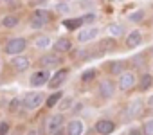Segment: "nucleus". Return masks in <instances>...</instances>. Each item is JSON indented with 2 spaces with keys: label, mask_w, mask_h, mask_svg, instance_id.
Listing matches in <instances>:
<instances>
[{
  "label": "nucleus",
  "mask_w": 153,
  "mask_h": 135,
  "mask_svg": "<svg viewBox=\"0 0 153 135\" xmlns=\"http://www.w3.org/2000/svg\"><path fill=\"white\" fill-rule=\"evenodd\" d=\"M96 130H97L101 135H108V133H112V131L115 130V124H114L112 121H108V119H101V121L96 122Z\"/></svg>",
  "instance_id": "nucleus-7"
},
{
  "label": "nucleus",
  "mask_w": 153,
  "mask_h": 135,
  "mask_svg": "<svg viewBox=\"0 0 153 135\" xmlns=\"http://www.w3.org/2000/svg\"><path fill=\"white\" fill-rule=\"evenodd\" d=\"M67 76H68V70H67V69H61V70H58V72L54 74V78H52V79H49V83H47V85H49L51 88H56V87H59V85L65 81V78H67Z\"/></svg>",
  "instance_id": "nucleus-8"
},
{
  "label": "nucleus",
  "mask_w": 153,
  "mask_h": 135,
  "mask_svg": "<svg viewBox=\"0 0 153 135\" xmlns=\"http://www.w3.org/2000/svg\"><path fill=\"white\" fill-rule=\"evenodd\" d=\"M133 85H135V76H133V72H123L121 78H119V88H121L123 92H126V90H130Z\"/></svg>",
  "instance_id": "nucleus-3"
},
{
  "label": "nucleus",
  "mask_w": 153,
  "mask_h": 135,
  "mask_svg": "<svg viewBox=\"0 0 153 135\" xmlns=\"http://www.w3.org/2000/svg\"><path fill=\"white\" fill-rule=\"evenodd\" d=\"M97 34H99V31H97L96 27H90V29H83V31L78 34V40H79L81 43H85V42H90V40H94Z\"/></svg>",
  "instance_id": "nucleus-9"
},
{
  "label": "nucleus",
  "mask_w": 153,
  "mask_h": 135,
  "mask_svg": "<svg viewBox=\"0 0 153 135\" xmlns=\"http://www.w3.org/2000/svg\"><path fill=\"white\" fill-rule=\"evenodd\" d=\"M18 105H20V101H18V99H13V101H11V105H9V110H11V112H16Z\"/></svg>",
  "instance_id": "nucleus-30"
},
{
  "label": "nucleus",
  "mask_w": 153,
  "mask_h": 135,
  "mask_svg": "<svg viewBox=\"0 0 153 135\" xmlns=\"http://www.w3.org/2000/svg\"><path fill=\"white\" fill-rule=\"evenodd\" d=\"M81 18H83V24H92V22L96 20L94 15H87V16H81Z\"/></svg>",
  "instance_id": "nucleus-29"
},
{
  "label": "nucleus",
  "mask_w": 153,
  "mask_h": 135,
  "mask_svg": "<svg viewBox=\"0 0 153 135\" xmlns=\"http://www.w3.org/2000/svg\"><path fill=\"white\" fill-rule=\"evenodd\" d=\"M140 42H142V34H140V31H131V33L128 34V38H126V45H128L130 49L140 45Z\"/></svg>",
  "instance_id": "nucleus-11"
},
{
  "label": "nucleus",
  "mask_w": 153,
  "mask_h": 135,
  "mask_svg": "<svg viewBox=\"0 0 153 135\" xmlns=\"http://www.w3.org/2000/svg\"><path fill=\"white\" fill-rule=\"evenodd\" d=\"M99 49H101V52H108V50H114L115 49V40L110 36V38H105V40H101L99 42Z\"/></svg>",
  "instance_id": "nucleus-16"
},
{
  "label": "nucleus",
  "mask_w": 153,
  "mask_h": 135,
  "mask_svg": "<svg viewBox=\"0 0 153 135\" xmlns=\"http://www.w3.org/2000/svg\"><path fill=\"white\" fill-rule=\"evenodd\" d=\"M123 69H124L123 61H114V65L110 67V72L112 74H123Z\"/></svg>",
  "instance_id": "nucleus-24"
},
{
  "label": "nucleus",
  "mask_w": 153,
  "mask_h": 135,
  "mask_svg": "<svg viewBox=\"0 0 153 135\" xmlns=\"http://www.w3.org/2000/svg\"><path fill=\"white\" fill-rule=\"evenodd\" d=\"M29 59L25 58V56H15L13 58V67L18 70V72H24V70H27L29 69Z\"/></svg>",
  "instance_id": "nucleus-10"
},
{
  "label": "nucleus",
  "mask_w": 153,
  "mask_h": 135,
  "mask_svg": "<svg viewBox=\"0 0 153 135\" xmlns=\"http://www.w3.org/2000/svg\"><path fill=\"white\" fill-rule=\"evenodd\" d=\"M99 94H101V97L110 99V97L115 94V85H114L110 79H103V81L99 83Z\"/></svg>",
  "instance_id": "nucleus-4"
},
{
  "label": "nucleus",
  "mask_w": 153,
  "mask_h": 135,
  "mask_svg": "<svg viewBox=\"0 0 153 135\" xmlns=\"http://www.w3.org/2000/svg\"><path fill=\"white\" fill-rule=\"evenodd\" d=\"M25 49H27V42H25L24 38H13V40H9L7 45H6V52H7L9 56H18V54H22Z\"/></svg>",
  "instance_id": "nucleus-1"
},
{
  "label": "nucleus",
  "mask_w": 153,
  "mask_h": 135,
  "mask_svg": "<svg viewBox=\"0 0 153 135\" xmlns=\"http://www.w3.org/2000/svg\"><path fill=\"white\" fill-rule=\"evenodd\" d=\"M33 25L34 27H38V25H43V24H47L49 20H51V13L49 11H45V9H36L34 11V15H33Z\"/></svg>",
  "instance_id": "nucleus-6"
},
{
  "label": "nucleus",
  "mask_w": 153,
  "mask_h": 135,
  "mask_svg": "<svg viewBox=\"0 0 153 135\" xmlns=\"http://www.w3.org/2000/svg\"><path fill=\"white\" fill-rule=\"evenodd\" d=\"M144 135H153V119H148L144 122Z\"/></svg>",
  "instance_id": "nucleus-27"
},
{
  "label": "nucleus",
  "mask_w": 153,
  "mask_h": 135,
  "mask_svg": "<svg viewBox=\"0 0 153 135\" xmlns=\"http://www.w3.org/2000/svg\"><path fill=\"white\" fill-rule=\"evenodd\" d=\"M139 106H140V101H139V99H137V101H133V103L128 106V110H126V117H133V115L137 113Z\"/></svg>",
  "instance_id": "nucleus-22"
},
{
  "label": "nucleus",
  "mask_w": 153,
  "mask_h": 135,
  "mask_svg": "<svg viewBox=\"0 0 153 135\" xmlns=\"http://www.w3.org/2000/svg\"><path fill=\"white\" fill-rule=\"evenodd\" d=\"M6 2H13V0H6Z\"/></svg>",
  "instance_id": "nucleus-36"
},
{
  "label": "nucleus",
  "mask_w": 153,
  "mask_h": 135,
  "mask_svg": "<svg viewBox=\"0 0 153 135\" xmlns=\"http://www.w3.org/2000/svg\"><path fill=\"white\" fill-rule=\"evenodd\" d=\"M94 78H96V69H88V70H85V72L81 74V81H85V83L92 81Z\"/></svg>",
  "instance_id": "nucleus-23"
},
{
  "label": "nucleus",
  "mask_w": 153,
  "mask_h": 135,
  "mask_svg": "<svg viewBox=\"0 0 153 135\" xmlns=\"http://www.w3.org/2000/svg\"><path fill=\"white\" fill-rule=\"evenodd\" d=\"M49 45H51V40H49L47 36H42V38L36 40V47H38V49H47Z\"/></svg>",
  "instance_id": "nucleus-25"
},
{
  "label": "nucleus",
  "mask_w": 153,
  "mask_h": 135,
  "mask_svg": "<svg viewBox=\"0 0 153 135\" xmlns=\"http://www.w3.org/2000/svg\"><path fill=\"white\" fill-rule=\"evenodd\" d=\"M27 135H38V131L36 130H31V131H27Z\"/></svg>",
  "instance_id": "nucleus-35"
},
{
  "label": "nucleus",
  "mask_w": 153,
  "mask_h": 135,
  "mask_svg": "<svg viewBox=\"0 0 153 135\" xmlns=\"http://www.w3.org/2000/svg\"><path fill=\"white\" fill-rule=\"evenodd\" d=\"M58 11H61V13H68V6H67V4H58Z\"/></svg>",
  "instance_id": "nucleus-31"
},
{
  "label": "nucleus",
  "mask_w": 153,
  "mask_h": 135,
  "mask_svg": "<svg viewBox=\"0 0 153 135\" xmlns=\"http://www.w3.org/2000/svg\"><path fill=\"white\" fill-rule=\"evenodd\" d=\"M148 106H149V108H153V96L148 99Z\"/></svg>",
  "instance_id": "nucleus-34"
},
{
  "label": "nucleus",
  "mask_w": 153,
  "mask_h": 135,
  "mask_svg": "<svg viewBox=\"0 0 153 135\" xmlns=\"http://www.w3.org/2000/svg\"><path fill=\"white\" fill-rule=\"evenodd\" d=\"M2 25H4V27H7V29H13V27H16V25H18V18H16V16H13V15H7V16H4Z\"/></svg>",
  "instance_id": "nucleus-19"
},
{
  "label": "nucleus",
  "mask_w": 153,
  "mask_h": 135,
  "mask_svg": "<svg viewBox=\"0 0 153 135\" xmlns=\"http://www.w3.org/2000/svg\"><path fill=\"white\" fill-rule=\"evenodd\" d=\"M61 122H63V115H54V117H51L49 119V122H47V131L49 133H54L56 130H59L61 128Z\"/></svg>",
  "instance_id": "nucleus-13"
},
{
  "label": "nucleus",
  "mask_w": 153,
  "mask_h": 135,
  "mask_svg": "<svg viewBox=\"0 0 153 135\" xmlns=\"http://www.w3.org/2000/svg\"><path fill=\"white\" fill-rule=\"evenodd\" d=\"M49 83V72L47 70H38V72H34L33 76H31V85L33 87H43V85H47Z\"/></svg>",
  "instance_id": "nucleus-5"
},
{
  "label": "nucleus",
  "mask_w": 153,
  "mask_h": 135,
  "mask_svg": "<svg viewBox=\"0 0 153 135\" xmlns=\"http://www.w3.org/2000/svg\"><path fill=\"white\" fill-rule=\"evenodd\" d=\"M58 63H61V59H59V56H56V54H45V56L40 58V65H42V67H54V65H58Z\"/></svg>",
  "instance_id": "nucleus-12"
},
{
  "label": "nucleus",
  "mask_w": 153,
  "mask_h": 135,
  "mask_svg": "<svg viewBox=\"0 0 153 135\" xmlns=\"http://www.w3.org/2000/svg\"><path fill=\"white\" fill-rule=\"evenodd\" d=\"M51 135H63V130L59 128V130H56V131H54V133H51Z\"/></svg>",
  "instance_id": "nucleus-33"
},
{
  "label": "nucleus",
  "mask_w": 153,
  "mask_h": 135,
  "mask_svg": "<svg viewBox=\"0 0 153 135\" xmlns=\"http://www.w3.org/2000/svg\"><path fill=\"white\" fill-rule=\"evenodd\" d=\"M108 33L112 36H121V34H124V29L119 24H112V25H108Z\"/></svg>",
  "instance_id": "nucleus-21"
},
{
  "label": "nucleus",
  "mask_w": 153,
  "mask_h": 135,
  "mask_svg": "<svg viewBox=\"0 0 153 135\" xmlns=\"http://www.w3.org/2000/svg\"><path fill=\"white\" fill-rule=\"evenodd\" d=\"M63 97V92H54L52 96H49L47 99H45V105H47V108H54L58 103H59V99Z\"/></svg>",
  "instance_id": "nucleus-18"
},
{
  "label": "nucleus",
  "mask_w": 153,
  "mask_h": 135,
  "mask_svg": "<svg viewBox=\"0 0 153 135\" xmlns=\"http://www.w3.org/2000/svg\"><path fill=\"white\" fill-rule=\"evenodd\" d=\"M43 101H45V99H43L42 92H29V94L22 99V105H24L27 110H34V108H38Z\"/></svg>",
  "instance_id": "nucleus-2"
},
{
  "label": "nucleus",
  "mask_w": 153,
  "mask_h": 135,
  "mask_svg": "<svg viewBox=\"0 0 153 135\" xmlns=\"http://www.w3.org/2000/svg\"><path fill=\"white\" fill-rule=\"evenodd\" d=\"M9 131V124L7 122H0V135H7Z\"/></svg>",
  "instance_id": "nucleus-28"
},
{
  "label": "nucleus",
  "mask_w": 153,
  "mask_h": 135,
  "mask_svg": "<svg viewBox=\"0 0 153 135\" xmlns=\"http://www.w3.org/2000/svg\"><path fill=\"white\" fill-rule=\"evenodd\" d=\"M151 83H153L151 74H142V76H140V81H139V90H140V92H146V90L151 87Z\"/></svg>",
  "instance_id": "nucleus-17"
},
{
  "label": "nucleus",
  "mask_w": 153,
  "mask_h": 135,
  "mask_svg": "<svg viewBox=\"0 0 153 135\" xmlns=\"http://www.w3.org/2000/svg\"><path fill=\"white\" fill-rule=\"evenodd\" d=\"M70 49H72V42L67 40V38H59V40L54 42V50L56 52H67Z\"/></svg>",
  "instance_id": "nucleus-14"
},
{
  "label": "nucleus",
  "mask_w": 153,
  "mask_h": 135,
  "mask_svg": "<svg viewBox=\"0 0 153 135\" xmlns=\"http://www.w3.org/2000/svg\"><path fill=\"white\" fill-rule=\"evenodd\" d=\"M63 25L67 29H78L79 25H83V18H72V20H65Z\"/></svg>",
  "instance_id": "nucleus-20"
},
{
  "label": "nucleus",
  "mask_w": 153,
  "mask_h": 135,
  "mask_svg": "<svg viewBox=\"0 0 153 135\" xmlns=\"http://www.w3.org/2000/svg\"><path fill=\"white\" fill-rule=\"evenodd\" d=\"M67 133L68 135H81L83 133V122L81 121H70L67 126Z\"/></svg>",
  "instance_id": "nucleus-15"
},
{
  "label": "nucleus",
  "mask_w": 153,
  "mask_h": 135,
  "mask_svg": "<svg viewBox=\"0 0 153 135\" xmlns=\"http://www.w3.org/2000/svg\"><path fill=\"white\" fill-rule=\"evenodd\" d=\"M70 103H72V101H70V99H65V101H63V103H61V105H59V108H61V110H67V108H68V106H70Z\"/></svg>",
  "instance_id": "nucleus-32"
},
{
  "label": "nucleus",
  "mask_w": 153,
  "mask_h": 135,
  "mask_svg": "<svg viewBox=\"0 0 153 135\" xmlns=\"http://www.w3.org/2000/svg\"><path fill=\"white\" fill-rule=\"evenodd\" d=\"M128 18H130V22H133V24H139V22L144 18V13H142V11H135V13H131Z\"/></svg>",
  "instance_id": "nucleus-26"
},
{
  "label": "nucleus",
  "mask_w": 153,
  "mask_h": 135,
  "mask_svg": "<svg viewBox=\"0 0 153 135\" xmlns=\"http://www.w3.org/2000/svg\"><path fill=\"white\" fill-rule=\"evenodd\" d=\"M0 65H2V61H0Z\"/></svg>",
  "instance_id": "nucleus-37"
}]
</instances>
